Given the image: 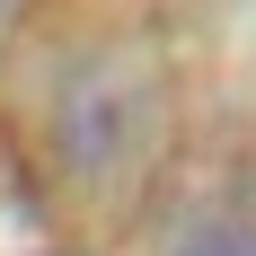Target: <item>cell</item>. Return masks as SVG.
I'll return each instance as SVG.
<instances>
[{"label": "cell", "instance_id": "cell-1", "mask_svg": "<svg viewBox=\"0 0 256 256\" xmlns=\"http://www.w3.org/2000/svg\"><path fill=\"white\" fill-rule=\"evenodd\" d=\"M177 256H256V221H212V230L177 238Z\"/></svg>", "mask_w": 256, "mask_h": 256}]
</instances>
